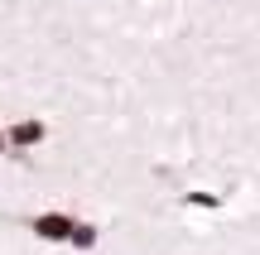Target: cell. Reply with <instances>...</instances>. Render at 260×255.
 <instances>
[{"instance_id":"obj_3","label":"cell","mask_w":260,"mask_h":255,"mask_svg":"<svg viewBox=\"0 0 260 255\" xmlns=\"http://www.w3.org/2000/svg\"><path fill=\"white\" fill-rule=\"evenodd\" d=\"M96 236H102V231H96L92 222H77V227H73V241H68V246H77V250H92V246H96Z\"/></svg>"},{"instance_id":"obj_4","label":"cell","mask_w":260,"mask_h":255,"mask_svg":"<svg viewBox=\"0 0 260 255\" xmlns=\"http://www.w3.org/2000/svg\"><path fill=\"white\" fill-rule=\"evenodd\" d=\"M183 202H188V207H207V212L222 207V198H217V193H183Z\"/></svg>"},{"instance_id":"obj_2","label":"cell","mask_w":260,"mask_h":255,"mask_svg":"<svg viewBox=\"0 0 260 255\" xmlns=\"http://www.w3.org/2000/svg\"><path fill=\"white\" fill-rule=\"evenodd\" d=\"M44 135H48V125L34 121V116H24V121L10 125V144H15V150H34V144H44Z\"/></svg>"},{"instance_id":"obj_1","label":"cell","mask_w":260,"mask_h":255,"mask_svg":"<svg viewBox=\"0 0 260 255\" xmlns=\"http://www.w3.org/2000/svg\"><path fill=\"white\" fill-rule=\"evenodd\" d=\"M73 227H77V217H68V212H39L29 222V231L39 241H73Z\"/></svg>"},{"instance_id":"obj_5","label":"cell","mask_w":260,"mask_h":255,"mask_svg":"<svg viewBox=\"0 0 260 255\" xmlns=\"http://www.w3.org/2000/svg\"><path fill=\"white\" fill-rule=\"evenodd\" d=\"M15 144H10V130H0V154H10Z\"/></svg>"}]
</instances>
